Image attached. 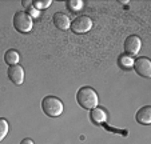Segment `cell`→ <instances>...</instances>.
<instances>
[{"label":"cell","mask_w":151,"mask_h":144,"mask_svg":"<svg viewBox=\"0 0 151 144\" xmlns=\"http://www.w3.org/2000/svg\"><path fill=\"white\" fill-rule=\"evenodd\" d=\"M76 102L84 110H92V108L98 107L99 97H98V93L94 88L82 87L76 92Z\"/></svg>","instance_id":"obj_1"},{"label":"cell","mask_w":151,"mask_h":144,"mask_svg":"<svg viewBox=\"0 0 151 144\" xmlns=\"http://www.w3.org/2000/svg\"><path fill=\"white\" fill-rule=\"evenodd\" d=\"M42 110L50 117H58L63 113L64 105H63L62 100L55 96H46L42 100Z\"/></svg>","instance_id":"obj_2"},{"label":"cell","mask_w":151,"mask_h":144,"mask_svg":"<svg viewBox=\"0 0 151 144\" xmlns=\"http://www.w3.org/2000/svg\"><path fill=\"white\" fill-rule=\"evenodd\" d=\"M14 27L17 32H22V34H27L34 27V21H32V17L29 16L27 12L24 11H17L14 16Z\"/></svg>","instance_id":"obj_3"},{"label":"cell","mask_w":151,"mask_h":144,"mask_svg":"<svg viewBox=\"0 0 151 144\" xmlns=\"http://www.w3.org/2000/svg\"><path fill=\"white\" fill-rule=\"evenodd\" d=\"M70 28L72 29L74 34H86L92 28V20L87 15H80L72 20Z\"/></svg>","instance_id":"obj_4"},{"label":"cell","mask_w":151,"mask_h":144,"mask_svg":"<svg viewBox=\"0 0 151 144\" xmlns=\"http://www.w3.org/2000/svg\"><path fill=\"white\" fill-rule=\"evenodd\" d=\"M140 49H142V40H140L139 36H137V35H130V36L124 40L126 55L132 57L139 54Z\"/></svg>","instance_id":"obj_5"},{"label":"cell","mask_w":151,"mask_h":144,"mask_svg":"<svg viewBox=\"0 0 151 144\" xmlns=\"http://www.w3.org/2000/svg\"><path fill=\"white\" fill-rule=\"evenodd\" d=\"M134 69L139 76L146 77V79H150L151 77V62L148 57L142 56L139 59L134 60Z\"/></svg>","instance_id":"obj_6"},{"label":"cell","mask_w":151,"mask_h":144,"mask_svg":"<svg viewBox=\"0 0 151 144\" xmlns=\"http://www.w3.org/2000/svg\"><path fill=\"white\" fill-rule=\"evenodd\" d=\"M8 77L14 84L16 85H22L24 82V69L22 65L16 64V65H11L8 68Z\"/></svg>","instance_id":"obj_7"},{"label":"cell","mask_w":151,"mask_h":144,"mask_svg":"<svg viewBox=\"0 0 151 144\" xmlns=\"http://www.w3.org/2000/svg\"><path fill=\"white\" fill-rule=\"evenodd\" d=\"M54 24L58 29L60 31H67L71 26V21H70V17L66 14H62V12H56L54 15Z\"/></svg>","instance_id":"obj_8"},{"label":"cell","mask_w":151,"mask_h":144,"mask_svg":"<svg viewBox=\"0 0 151 144\" xmlns=\"http://www.w3.org/2000/svg\"><path fill=\"white\" fill-rule=\"evenodd\" d=\"M135 119H137V122L139 124L150 125L151 124V105H145V107L140 108L137 112Z\"/></svg>","instance_id":"obj_9"},{"label":"cell","mask_w":151,"mask_h":144,"mask_svg":"<svg viewBox=\"0 0 151 144\" xmlns=\"http://www.w3.org/2000/svg\"><path fill=\"white\" fill-rule=\"evenodd\" d=\"M90 117H91L92 123H95V124H104L107 122V113H106V111L103 108L99 107L92 108Z\"/></svg>","instance_id":"obj_10"},{"label":"cell","mask_w":151,"mask_h":144,"mask_svg":"<svg viewBox=\"0 0 151 144\" xmlns=\"http://www.w3.org/2000/svg\"><path fill=\"white\" fill-rule=\"evenodd\" d=\"M20 60V55L17 54V51L15 49H8V51L4 54V62L11 67V65H16Z\"/></svg>","instance_id":"obj_11"},{"label":"cell","mask_w":151,"mask_h":144,"mask_svg":"<svg viewBox=\"0 0 151 144\" xmlns=\"http://www.w3.org/2000/svg\"><path fill=\"white\" fill-rule=\"evenodd\" d=\"M119 65L123 68V69H130V68L134 65V59L131 56H128V55H122L118 60Z\"/></svg>","instance_id":"obj_12"},{"label":"cell","mask_w":151,"mask_h":144,"mask_svg":"<svg viewBox=\"0 0 151 144\" xmlns=\"http://www.w3.org/2000/svg\"><path fill=\"white\" fill-rule=\"evenodd\" d=\"M8 130H9L8 122H7L4 117H0V141H1L7 136V133H8Z\"/></svg>","instance_id":"obj_13"},{"label":"cell","mask_w":151,"mask_h":144,"mask_svg":"<svg viewBox=\"0 0 151 144\" xmlns=\"http://www.w3.org/2000/svg\"><path fill=\"white\" fill-rule=\"evenodd\" d=\"M67 7H68V9L72 12L80 11V9L83 8V1L82 0H68V1H67Z\"/></svg>","instance_id":"obj_14"},{"label":"cell","mask_w":151,"mask_h":144,"mask_svg":"<svg viewBox=\"0 0 151 144\" xmlns=\"http://www.w3.org/2000/svg\"><path fill=\"white\" fill-rule=\"evenodd\" d=\"M51 4H52L51 0H34V1H32V6H34V8H36V9L48 8Z\"/></svg>","instance_id":"obj_15"},{"label":"cell","mask_w":151,"mask_h":144,"mask_svg":"<svg viewBox=\"0 0 151 144\" xmlns=\"http://www.w3.org/2000/svg\"><path fill=\"white\" fill-rule=\"evenodd\" d=\"M27 14H28L31 17H37L39 16V12H37L36 9H34V8H31L29 9V12H27Z\"/></svg>","instance_id":"obj_16"},{"label":"cell","mask_w":151,"mask_h":144,"mask_svg":"<svg viewBox=\"0 0 151 144\" xmlns=\"http://www.w3.org/2000/svg\"><path fill=\"white\" fill-rule=\"evenodd\" d=\"M20 144H35V143L31 140V139H23V140H22V143H20Z\"/></svg>","instance_id":"obj_17"},{"label":"cell","mask_w":151,"mask_h":144,"mask_svg":"<svg viewBox=\"0 0 151 144\" xmlns=\"http://www.w3.org/2000/svg\"><path fill=\"white\" fill-rule=\"evenodd\" d=\"M22 4H23V6H26V7H31V6H32V1H28V0H23V1H22Z\"/></svg>","instance_id":"obj_18"}]
</instances>
